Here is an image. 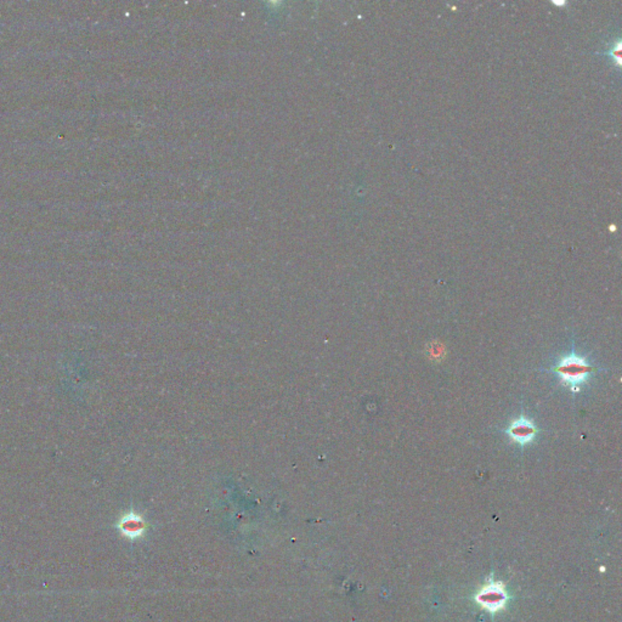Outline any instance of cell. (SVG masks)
<instances>
[{"mask_svg": "<svg viewBox=\"0 0 622 622\" xmlns=\"http://www.w3.org/2000/svg\"><path fill=\"white\" fill-rule=\"evenodd\" d=\"M506 433L512 439V442L525 446L534 440L538 434V428L531 420L521 416L509 425Z\"/></svg>", "mask_w": 622, "mask_h": 622, "instance_id": "cell-3", "label": "cell"}, {"mask_svg": "<svg viewBox=\"0 0 622 622\" xmlns=\"http://www.w3.org/2000/svg\"><path fill=\"white\" fill-rule=\"evenodd\" d=\"M552 372L567 387L576 391L582 384L589 382L591 376L594 373V367L587 361V359L572 351L560 359L552 369Z\"/></svg>", "mask_w": 622, "mask_h": 622, "instance_id": "cell-1", "label": "cell"}, {"mask_svg": "<svg viewBox=\"0 0 622 622\" xmlns=\"http://www.w3.org/2000/svg\"><path fill=\"white\" fill-rule=\"evenodd\" d=\"M117 529L119 530L123 538L135 541V540L143 538L148 530V524H146L143 515L135 513V512H129V513H126L119 518Z\"/></svg>", "mask_w": 622, "mask_h": 622, "instance_id": "cell-2", "label": "cell"}]
</instances>
